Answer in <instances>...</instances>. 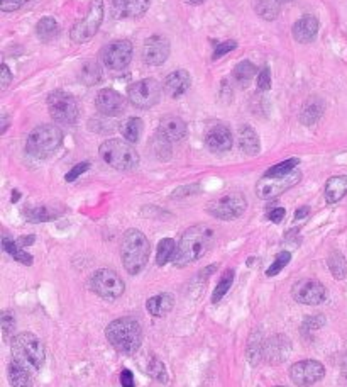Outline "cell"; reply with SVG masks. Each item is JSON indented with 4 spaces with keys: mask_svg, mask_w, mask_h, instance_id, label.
Here are the masks:
<instances>
[{
    "mask_svg": "<svg viewBox=\"0 0 347 387\" xmlns=\"http://www.w3.org/2000/svg\"><path fill=\"white\" fill-rule=\"evenodd\" d=\"M2 248L3 252L9 253L10 256H12L14 260H17V262H21L23 265H32V256L29 255L27 252H24L23 247H21L19 243H16L14 240H9V238H3L2 240Z\"/></svg>",
    "mask_w": 347,
    "mask_h": 387,
    "instance_id": "1f68e13d",
    "label": "cell"
},
{
    "mask_svg": "<svg viewBox=\"0 0 347 387\" xmlns=\"http://www.w3.org/2000/svg\"><path fill=\"white\" fill-rule=\"evenodd\" d=\"M102 61L110 70H124L132 60V43L128 39H117L108 43L100 52Z\"/></svg>",
    "mask_w": 347,
    "mask_h": 387,
    "instance_id": "5bb4252c",
    "label": "cell"
},
{
    "mask_svg": "<svg viewBox=\"0 0 347 387\" xmlns=\"http://www.w3.org/2000/svg\"><path fill=\"white\" fill-rule=\"evenodd\" d=\"M276 387H283V386H276Z\"/></svg>",
    "mask_w": 347,
    "mask_h": 387,
    "instance_id": "6125c7cd",
    "label": "cell"
},
{
    "mask_svg": "<svg viewBox=\"0 0 347 387\" xmlns=\"http://www.w3.org/2000/svg\"><path fill=\"white\" fill-rule=\"evenodd\" d=\"M110 2H114V0H110Z\"/></svg>",
    "mask_w": 347,
    "mask_h": 387,
    "instance_id": "be15d7a7",
    "label": "cell"
},
{
    "mask_svg": "<svg viewBox=\"0 0 347 387\" xmlns=\"http://www.w3.org/2000/svg\"><path fill=\"white\" fill-rule=\"evenodd\" d=\"M309 211H310L309 208H300V209H296V212H295V219H302V218H305V216L309 214Z\"/></svg>",
    "mask_w": 347,
    "mask_h": 387,
    "instance_id": "9f6ffc18",
    "label": "cell"
},
{
    "mask_svg": "<svg viewBox=\"0 0 347 387\" xmlns=\"http://www.w3.org/2000/svg\"><path fill=\"white\" fill-rule=\"evenodd\" d=\"M285 214H287V211H285L283 208L271 209V211L267 212V219H270V221H273V223H276V224H278V223L283 221Z\"/></svg>",
    "mask_w": 347,
    "mask_h": 387,
    "instance_id": "f907efd6",
    "label": "cell"
},
{
    "mask_svg": "<svg viewBox=\"0 0 347 387\" xmlns=\"http://www.w3.org/2000/svg\"><path fill=\"white\" fill-rule=\"evenodd\" d=\"M232 282H234V270H226L224 272V276L222 278L219 280V284H217V287H215V291H214V294H212V302H219L220 299L224 298V296L229 292V289H230V285H232Z\"/></svg>",
    "mask_w": 347,
    "mask_h": 387,
    "instance_id": "f35d334b",
    "label": "cell"
},
{
    "mask_svg": "<svg viewBox=\"0 0 347 387\" xmlns=\"http://www.w3.org/2000/svg\"><path fill=\"white\" fill-rule=\"evenodd\" d=\"M17 199H19V192H16V194H12V202H16Z\"/></svg>",
    "mask_w": 347,
    "mask_h": 387,
    "instance_id": "91938a15",
    "label": "cell"
},
{
    "mask_svg": "<svg viewBox=\"0 0 347 387\" xmlns=\"http://www.w3.org/2000/svg\"><path fill=\"white\" fill-rule=\"evenodd\" d=\"M325 201L328 204H335L347 194V175L332 177L325 184Z\"/></svg>",
    "mask_w": 347,
    "mask_h": 387,
    "instance_id": "4316f807",
    "label": "cell"
},
{
    "mask_svg": "<svg viewBox=\"0 0 347 387\" xmlns=\"http://www.w3.org/2000/svg\"><path fill=\"white\" fill-rule=\"evenodd\" d=\"M193 192H198V186L182 187V189H178L176 192H173V197H183V195H187V194L191 195Z\"/></svg>",
    "mask_w": 347,
    "mask_h": 387,
    "instance_id": "db71d44e",
    "label": "cell"
},
{
    "mask_svg": "<svg viewBox=\"0 0 347 387\" xmlns=\"http://www.w3.org/2000/svg\"><path fill=\"white\" fill-rule=\"evenodd\" d=\"M300 160L298 158H290V160H285L281 164L271 166L270 170L265 173V177H281V175H287V173L294 172V170L298 166Z\"/></svg>",
    "mask_w": 347,
    "mask_h": 387,
    "instance_id": "60d3db41",
    "label": "cell"
},
{
    "mask_svg": "<svg viewBox=\"0 0 347 387\" xmlns=\"http://www.w3.org/2000/svg\"><path fill=\"white\" fill-rule=\"evenodd\" d=\"M258 89L266 92V90L271 89V71L270 68H263L261 71L258 74Z\"/></svg>",
    "mask_w": 347,
    "mask_h": 387,
    "instance_id": "c3c4849f",
    "label": "cell"
},
{
    "mask_svg": "<svg viewBox=\"0 0 347 387\" xmlns=\"http://www.w3.org/2000/svg\"><path fill=\"white\" fill-rule=\"evenodd\" d=\"M191 85V77L187 70H175L165 78L163 89L169 97H182Z\"/></svg>",
    "mask_w": 347,
    "mask_h": 387,
    "instance_id": "44dd1931",
    "label": "cell"
},
{
    "mask_svg": "<svg viewBox=\"0 0 347 387\" xmlns=\"http://www.w3.org/2000/svg\"><path fill=\"white\" fill-rule=\"evenodd\" d=\"M169 56V41L168 38L154 34L144 41L143 46V61L149 67H160Z\"/></svg>",
    "mask_w": 347,
    "mask_h": 387,
    "instance_id": "2e32d148",
    "label": "cell"
},
{
    "mask_svg": "<svg viewBox=\"0 0 347 387\" xmlns=\"http://www.w3.org/2000/svg\"><path fill=\"white\" fill-rule=\"evenodd\" d=\"M254 75H256L254 65H252L251 61H241V63H237V67L234 68L232 77L241 87H248Z\"/></svg>",
    "mask_w": 347,
    "mask_h": 387,
    "instance_id": "e575fe53",
    "label": "cell"
},
{
    "mask_svg": "<svg viewBox=\"0 0 347 387\" xmlns=\"http://www.w3.org/2000/svg\"><path fill=\"white\" fill-rule=\"evenodd\" d=\"M104 21V0H92L88 12L82 21L75 23L70 36L75 43H88L99 32Z\"/></svg>",
    "mask_w": 347,
    "mask_h": 387,
    "instance_id": "52a82bcc",
    "label": "cell"
},
{
    "mask_svg": "<svg viewBox=\"0 0 347 387\" xmlns=\"http://www.w3.org/2000/svg\"><path fill=\"white\" fill-rule=\"evenodd\" d=\"M325 324V318L319 314V316H309L303 323V331H315Z\"/></svg>",
    "mask_w": 347,
    "mask_h": 387,
    "instance_id": "bcb514c9",
    "label": "cell"
},
{
    "mask_svg": "<svg viewBox=\"0 0 347 387\" xmlns=\"http://www.w3.org/2000/svg\"><path fill=\"white\" fill-rule=\"evenodd\" d=\"M88 168H90L88 162H83V164L75 165L73 168H71L70 172L64 175V180H67V182H75V180H77L80 175H83V173H85Z\"/></svg>",
    "mask_w": 347,
    "mask_h": 387,
    "instance_id": "f6af8a7d",
    "label": "cell"
},
{
    "mask_svg": "<svg viewBox=\"0 0 347 387\" xmlns=\"http://www.w3.org/2000/svg\"><path fill=\"white\" fill-rule=\"evenodd\" d=\"M100 158L108 166L121 172H129V170L137 168L139 165V155H137L136 148L129 141L122 140H108L104 141L99 148Z\"/></svg>",
    "mask_w": 347,
    "mask_h": 387,
    "instance_id": "8992f818",
    "label": "cell"
},
{
    "mask_svg": "<svg viewBox=\"0 0 347 387\" xmlns=\"http://www.w3.org/2000/svg\"><path fill=\"white\" fill-rule=\"evenodd\" d=\"M239 146L249 157H254L261 150V143H259V136L256 135L254 129L251 126H241L239 129Z\"/></svg>",
    "mask_w": 347,
    "mask_h": 387,
    "instance_id": "83f0119b",
    "label": "cell"
},
{
    "mask_svg": "<svg viewBox=\"0 0 347 387\" xmlns=\"http://www.w3.org/2000/svg\"><path fill=\"white\" fill-rule=\"evenodd\" d=\"M328 263V269H331L332 276H334L337 280H342L347 276V263L346 258L341 255L339 252H332L331 256L327 260Z\"/></svg>",
    "mask_w": 347,
    "mask_h": 387,
    "instance_id": "74e56055",
    "label": "cell"
},
{
    "mask_svg": "<svg viewBox=\"0 0 347 387\" xmlns=\"http://www.w3.org/2000/svg\"><path fill=\"white\" fill-rule=\"evenodd\" d=\"M12 357L14 360L23 364L34 374V372L41 371V367L45 365V345L32 333H19L12 340Z\"/></svg>",
    "mask_w": 347,
    "mask_h": 387,
    "instance_id": "277c9868",
    "label": "cell"
},
{
    "mask_svg": "<svg viewBox=\"0 0 347 387\" xmlns=\"http://www.w3.org/2000/svg\"><path fill=\"white\" fill-rule=\"evenodd\" d=\"M291 352L290 340L285 335L271 336L265 345V360L271 365H278L288 359Z\"/></svg>",
    "mask_w": 347,
    "mask_h": 387,
    "instance_id": "d6986e66",
    "label": "cell"
},
{
    "mask_svg": "<svg viewBox=\"0 0 347 387\" xmlns=\"http://www.w3.org/2000/svg\"><path fill=\"white\" fill-rule=\"evenodd\" d=\"M246 209H248V201L239 192L222 195L207 206L208 214L217 219H222V221H232V219L241 218Z\"/></svg>",
    "mask_w": 347,
    "mask_h": 387,
    "instance_id": "8fae6325",
    "label": "cell"
},
{
    "mask_svg": "<svg viewBox=\"0 0 347 387\" xmlns=\"http://www.w3.org/2000/svg\"><path fill=\"white\" fill-rule=\"evenodd\" d=\"M90 287L106 301H114L121 298L125 291V284L117 272L110 269H100L90 277Z\"/></svg>",
    "mask_w": 347,
    "mask_h": 387,
    "instance_id": "9c48e42d",
    "label": "cell"
},
{
    "mask_svg": "<svg viewBox=\"0 0 347 387\" xmlns=\"http://www.w3.org/2000/svg\"><path fill=\"white\" fill-rule=\"evenodd\" d=\"M265 338H263L261 331H252L249 336L248 349H246V357H248L249 364L258 365L261 360H265Z\"/></svg>",
    "mask_w": 347,
    "mask_h": 387,
    "instance_id": "484cf974",
    "label": "cell"
},
{
    "mask_svg": "<svg viewBox=\"0 0 347 387\" xmlns=\"http://www.w3.org/2000/svg\"><path fill=\"white\" fill-rule=\"evenodd\" d=\"M48 109L54 121L63 122V124H73L77 122L80 109L71 93L64 90H53L48 96Z\"/></svg>",
    "mask_w": 347,
    "mask_h": 387,
    "instance_id": "ba28073f",
    "label": "cell"
},
{
    "mask_svg": "<svg viewBox=\"0 0 347 387\" xmlns=\"http://www.w3.org/2000/svg\"><path fill=\"white\" fill-rule=\"evenodd\" d=\"M121 384L122 387H134L136 386V381H134V375L129 368H124L121 372Z\"/></svg>",
    "mask_w": 347,
    "mask_h": 387,
    "instance_id": "816d5d0a",
    "label": "cell"
},
{
    "mask_svg": "<svg viewBox=\"0 0 347 387\" xmlns=\"http://www.w3.org/2000/svg\"><path fill=\"white\" fill-rule=\"evenodd\" d=\"M300 179H302L300 170H294V172L281 177H263L256 186V194L261 199H273L295 187L300 182Z\"/></svg>",
    "mask_w": 347,
    "mask_h": 387,
    "instance_id": "4fadbf2b",
    "label": "cell"
},
{
    "mask_svg": "<svg viewBox=\"0 0 347 387\" xmlns=\"http://www.w3.org/2000/svg\"><path fill=\"white\" fill-rule=\"evenodd\" d=\"M78 80L85 85H97L102 82V67L95 60L83 61L78 70Z\"/></svg>",
    "mask_w": 347,
    "mask_h": 387,
    "instance_id": "f1b7e54d",
    "label": "cell"
},
{
    "mask_svg": "<svg viewBox=\"0 0 347 387\" xmlns=\"http://www.w3.org/2000/svg\"><path fill=\"white\" fill-rule=\"evenodd\" d=\"M7 377L12 387H32V372L17 360H12L7 367Z\"/></svg>",
    "mask_w": 347,
    "mask_h": 387,
    "instance_id": "cb8c5ba5",
    "label": "cell"
},
{
    "mask_svg": "<svg viewBox=\"0 0 347 387\" xmlns=\"http://www.w3.org/2000/svg\"><path fill=\"white\" fill-rule=\"evenodd\" d=\"M187 3H191V5H200V3H204L205 0H185Z\"/></svg>",
    "mask_w": 347,
    "mask_h": 387,
    "instance_id": "6f0895ef",
    "label": "cell"
},
{
    "mask_svg": "<svg viewBox=\"0 0 347 387\" xmlns=\"http://www.w3.org/2000/svg\"><path fill=\"white\" fill-rule=\"evenodd\" d=\"M215 233L207 224H195L188 228L176 247L175 256L171 262L176 267H185L188 263H193L200 260L208 253V250L214 247Z\"/></svg>",
    "mask_w": 347,
    "mask_h": 387,
    "instance_id": "6da1fadb",
    "label": "cell"
},
{
    "mask_svg": "<svg viewBox=\"0 0 347 387\" xmlns=\"http://www.w3.org/2000/svg\"><path fill=\"white\" fill-rule=\"evenodd\" d=\"M324 111H325L324 100L319 99V97H312V99H309L305 104H303L302 112H300V122L305 126L315 124L322 115H324Z\"/></svg>",
    "mask_w": 347,
    "mask_h": 387,
    "instance_id": "d4e9b609",
    "label": "cell"
},
{
    "mask_svg": "<svg viewBox=\"0 0 347 387\" xmlns=\"http://www.w3.org/2000/svg\"><path fill=\"white\" fill-rule=\"evenodd\" d=\"M143 129L144 124L139 118H129L128 121L122 124L121 131L125 141H129V143H137V141L141 140V135H143Z\"/></svg>",
    "mask_w": 347,
    "mask_h": 387,
    "instance_id": "836d02e7",
    "label": "cell"
},
{
    "mask_svg": "<svg viewBox=\"0 0 347 387\" xmlns=\"http://www.w3.org/2000/svg\"><path fill=\"white\" fill-rule=\"evenodd\" d=\"M95 107L104 115H119L125 109L124 97L114 89H102L95 97Z\"/></svg>",
    "mask_w": 347,
    "mask_h": 387,
    "instance_id": "e0dca14e",
    "label": "cell"
},
{
    "mask_svg": "<svg viewBox=\"0 0 347 387\" xmlns=\"http://www.w3.org/2000/svg\"><path fill=\"white\" fill-rule=\"evenodd\" d=\"M106 336L117 352L134 353L143 342V328L134 318H119L108 324Z\"/></svg>",
    "mask_w": 347,
    "mask_h": 387,
    "instance_id": "3957f363",
    "label": "cell"
},
{
    "mask_svg": "<svg viewBox=\"0 0 347 387\" xmlns=\"http://www.w3.org/2000/svg\"><path fill=\"white\" fill-rule=\"evenodd\" d=\"M173 305H175V299H173L171 294H160L154 296V298L147 299L146 307L149 311V314H153L154 318H163L173 309Z\"/></svg>",
    "mask_w": 347,
    "mask_h": 387,
    "instance_id": "f546056e",
    "label": "cell"
},
{
    "mask_svg": "<svg viewBox=\"0 0 347 387\" xmlns=\"http://www.w3.org/2000/svg\"><path fill=\"white\" fill-rule=\"evenodd\" d=\"M325 367L317 360L296 362L290 367L291 382L300 387H309L324 379Z\"/></svg>",
    "mask_w": 347,
    "mask_h": 387,
    "instance_id": "9a60e30c",
    "label": "cell"
},
{
    "mask_svg": "<svg viewBox=\"0 0 347 387\" xmlns=\"http://www.w3.org/2000/svg\"><path fill=\"white\" fill-rule=\"evenodd\" d=\"M290 260H291V253L290 252H281L280 255L276 256V260L273 262V265L270 267V269L266 270V276L267 277H274V276H278V274L281 272V270L285 269V267L290 263Z\"/></svg>",
    "mask_w": 347,
    "mask_h": 387,
    "instance_id": "7bdbcfd3",
    "label": "cell"
},
{
    "mask_svg": "<svg viewBox=\"0 0 347 387\" xmlns=\"http://www.w3.org/2000/svg\"><path fill=\"white\" fill-rule=\"evenodd\" d=\"M163 87L154 78H143V80L134 82L128 90L129 102L139 109H151L156 106L161 99Z\"/></svg>",
    "mask_w": 347,
    "mask_h": 387,
    "instance_id": "30bf717a",
    "label": "cell"
},
{
    "mask_svg": "<svg viewBox=\"0 0 347 387\" xmlns=\"http://www.w3.org/2000/svg\"><path fill=\"white\" fill-rule=\"evenodd\" d=\"M160 133L169 141H182L187 136V124L178 115H165L160 121Z\"/></svg>",
    "mask_w": 347,
    "mask_h": 387,
    "instance_id": "603a6c76",
    "label": "cell"
},
{
    "mask_svg": "<svg viewBox=\"0 0 347 387\" xmlns=\"http://www.w3.org/2000/svg\"><path fill=\"white\" fill-rule=\"evenodd\" d=\"M176 252V243L173 238H165V240L160 241L158 245V252H156V263L160 267L166 265L169 260H173Z\"/></svg>",
    "mask_w": 347,
    "mask_h": 387,
    "instance_id": "8d00e7d4",
    "label": "cell"
},
{
    "mask_svg": "<svg viewBox=\"0 0 347 387\" xmlns=\"http://www.w3.org/2000/svg\"><path fill=\"white\" fill-rule=\"evenodd\" d=\"M280 3H287V2H291V0H278Z\"/></svg>",
    "mask_w": 347,
    "mask_h": 387,
    "instance_id": "94428289",
    "label": "cell"
},
{
    "mask_svg": "<svg viewBox=\"0 0 347 387\" xmlns=\"http://www.w3.org/2000/svg\"><path fill=\"white\" fill-rule=\"evenodd\" d=\"M149 240L144 236V233H141L139 230L125 231L121 245V258L122 265L131 276H136L146 267L147 260H149Z\"/></svg>",
    "mask_w": 347,
    "mask_h": 387,
    "instance_id": "7a4b0ae2",
    "label": "cell"
},
{
    "mask_svg": "<svg viewBox=\"0 0 347 387\" xmlns=\"http://www.w3.org/2000/svg\"><path fill=\"white\" fill-rule=\"evenodd\" d=\"M205 144L214 153H226L232 148V135L230 129L222 124H217L205 135Z\"/></svg>",
    "mask_w": 347,
    "mask_h": 387,
    "instance_id": "ffe728a7",
    "label": "cell"
},
{
    "mask_svg": "<svg viewBox=\"0 0 347 387\" xmlns=\"http://www.w3.org/2000/svg\"><path fill=\"white\" fill-rule=\"evenodd\" d=\"M147 374L153 379H156L158 382H166L168 381V375H166V367L161 360L151 359L147 364Z\"/></svg>",
    "mask_w": 347,
    "mask_h": 387,
    "instance_id": "b9f144b4",
    "label": "cell"
},
{
    "mask_svg": "<svg viewBox=\"0 0 347 387\" xmlns=\"http://www.w3.org/2000/svg\"><path fill=\"white\" fill-rule=\"evenodd\" d=\"M7 126H9V121H7V115H3V126H2V131L0 133H5Z\"/></svg>",
    "mask_w": 347,
    "mask_h": 387,
    "instance_id": "680465c9",
    "label": "cell"
},
{
    "mask_svg": "<svg viewBox=\"0 0 347 387\" xmlns=\"http://www.w3.org/2000/svg\"><path fill=\"white\" fill-rule=\"evenodd\" d=\"M27 2L29 0H0V9L2 12H16Z\"/></svg>",
    "mask_w": 347,
    "mask_h": 387,
    "instance_id": "7dc6e473",
    "label": "cell"
},
{
    "mask_svg": "<svg viewBox=\"0 0 347 387\" xmlns=\"http://www.w3.org/2000/svg\"><path fill=\"white\" fill-rule=\"evenodd\" d=\"M10 80H12V74H10L9 67L7 65H2V77H0V89L5 90L9 87Z\"/></svg>",
    "mask_w": 347,
    "mask_h": 387,
    "instance_id": "f5cc1de1",
    "label": "cell"
},
{
    "mask_svg": "<svg viewBox=\"0 0 347 387\" xmlns=\"http://www.w3.org/2000/svg\"><path fill=\"white\" fill-rule=\"evenodd\" d=\"M291 298L298 305L317 306L327 299V289L315 278H302L291 285Z\"/></svg>",
    "mask_w": 347,
    "mask_h": 387,
    "instance_id": "7c38bea8",
    "label": "cell"
},
{
    "mask_svg": "<svg viewBox=\"0 0 347 387\" xmlns=\"http://www.w3.org/2000/svg\"><path fill=\"white\" fill-rule=\"evenodd\" d=\"M149 0H114L110 2V12L115 19H136L146 14Z\"/></svg>",
    "mask_w": 347,
    "mask_h": 387,
    "instance_id": "ac0fdd59",
    "label": "cell"
},
{
    "mask_svg": "<svg viewBox=\"0 0 347 387\" xmlns=\"http://www.w3.org/2000/svg\"><path fill=\"white\" fill-rule=\"evenodd\" d=\"M32 243H34V236H32V234H29V236H23L19 240L21 247H27V245H32Z\"/></svg>",
    "mask_w": 347,
    "mask_h": 387,
    "instance_id": "11a10c76",
    "label": "cell"
},
{
    "mask_svg": "<svg viewBox=\"0 0 347 387\" xmlns=\"http://www.w3.org/2000/svg\"><path fill=\"white\" fill-rule=\"evenodd\" d=\"M317 32H319V21L310 14L300 17L294 26V38L298 43H312L317 38Z\"/></svg>",
    "mask_w": 347,
    "mask_h": 387,
    "instance_id": "7402d4cb",
    "label": "cell"
},
{
    "mask_svg": "<svg viewBox=\"0 0 347 387\" xmlns=\"http://www.w3.org/2000/svg\"><path fill=\"white\" fill-rule=\"evenodd\" d=\"M14 328H16V321H14V318L10 316L9 313H3L2 314V330H3V336H5V340L10 338V335L14 333Z\"/></svg>",
    "mask_w": 347,
    "mask_h": 387,
    "instance_id": "681fc988",
    "label": "cell"
},
{
    "mask_svg": "<svg viewBox=\"0 0 347 387\" xmlns=\"http://www.w3.org/2000/svg\"><path fill=\"white\" fill-rule=\"evenodd\" d=\"M61 143H63V133H61V129L54 124H43L29 133L26 151L32 158L45 160V158H49L53 153H56Z\"/></svg>",
    "mask_w": 347,
    "mask_h": 387,
    "instance_id": "5b68a950",
    "label": "cell"
},
{
    "mask_svg": "<svg viewBox=\"0 0 347 387\" xmlns=\"http://www.w3.org/2000/svg\"><path fill=\"white\" fill-rule=\"evenodd\" d=\"M26 218L32 223H45V221H51V219L56 218V212H53L51 209L43 206V208L26 209Z\"/></svg>",
    "mask_w": 347,
    "mask_h": 387,
    "instance_id": "ab89813d",
    "label": "cell"
},
{
    "mask_svg": "<svg viewBox=\"0 0 347 387\" xmlns=\"http://www.w3.org/2000/svg\"><path fill=\"white\" fill-rule=\"evenodd\" d=\"M254 9L258 16H261L263 19L273 21L280 14V2L278 0H256Z\"/></svg>",
    "mask_w": 347,
    "mask_h": 387,
    "instance_id": "d590c367",
    "label": "cell"
},
{
    "mask_svg": "<svg viewBox=\"0 0 347 387\" xmlns=\"http://www.w3.org/2000/svg\"><path fill=\"white\" fill-rule=\"evenodd\" d=\"M36 32H38V38L41 41H51L60 34V26L53 17H43L36 26Z\"/></svg>",
    "mask_w": 347,
    "mask_h": 387,
    "instance_id": "d6a6232c",
    "label": "cell"
},
{
    "mask_svg": "<svg viewBox=\"0 0 347 387\" xmlns=\"http://www.w3.org/2000/svg\"><path fill=\"white\" fill-rule=\"evenodd\" d=\"M151 146H153L154 155L158 157V160L168 162L171 158V141L166 138L163 133L158 131L156 135L151 140Z\"/></svg>",
    "mask_w": 347,
    "mask_h": 387,
    "instance_id": "4dcf8cb0",
    "label": "cell"
},
{
    "mask_svg": "<svg viewBox=\"0 0 347 387\" xmlns=\"http://www.w3.org/2000/svg\"><path fill=\"white\" fill-rule=\"evenodd\" d=\"M237 48V43L236 41H232V39H229V41H224V43H219V45L215 46V49H214V60H219V58H222V56H226L227 53H230L232 49H236Z\"/></svg>",
    "mask_w": 347,
    "mask_h": 387,
    "instance_id": "ee69618b",
    "label": "cell"
}]
</instances>
